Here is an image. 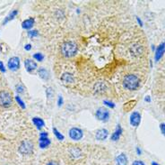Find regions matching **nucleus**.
Segmentation results:
<instances>
[{"instance_id": "f257e3e1", "label": "nucleus", "mask_w": 165, "mask_h": 165, "mask_svg": "<svg viewBox=\"0 0 165 165\" xmlns=\"http://www.w3.org/2000/svg\"><path fill=\"white\" fill-rule=\"evenodd\" d=\"M143 83L142 76L135 72H128L124 75L122 80V85L124 89L128 91H137L138 90Z\"/></svg>"}, {"instance_id": "f03ea898", "label": "nucleus", "mask_w": 165, "mask_h": 165, "mask_svg": "<svg viewBox=\"0 0 165 165\" xmlns=\"http://www.w3.org/2000/svg\"><path fill=\"white\" fill-rule=\"evenodd\" d=\"M61 53L66 58L73 57L77 53V45L72 41H67L61 45Z\"/></svg>"}, {"instance_id": "7ed1b4c3", "label": "nucleus", "mask_w": 165, "mask_h": 165, "mask_svg": "<svg viewBox=\"0 0 165 165\" xmlns=\"http://www.w3.org/2000/svg\"><path fill=\"white\" fill-rule=\"evenodd\" d=\"M13 104V97L10 92L7 90H0V107L7 108Z\"/></svg>"}, {"instance_id": "20e7f679", "label": "nucleus", "mask_w": 165, "mask_h": 165, "mask_svg": "<svg viewBox=\"0 0 165 165\" xmlns=\"http://www.w3.org/2000/svg\"><path fill=\"white\" fill-rule=\"evenodd\" d=\"M18 151L22 155H30L33 152V145L28 140H23L19 145Z\"/></svg>"}, {"instance_id": "39448f33", "label": "nucleus", "mask_w": 165, "mask_h": 165, "mask_svg": "<svg viewBox=\"0 0 165 165\" xmlns=\"http://www.w3.org/2000/svg\"><path fill=\"white\" fill-rule=\"evenodd\" d=\"M96 117L98 120L102 121V122H107L110 118V112L107 108L104 107H100L96 111Z\"/></svg>"}, {"instance_id": "423d86ee", "label": "nucleus", "mask_w": 165, "mask_h": 165, "mask_svg": "<svg viewBox=\"0 0 165 165\" xmlns=\"http://www.w3.org/2000/svg\"><path fill=\"white\" fill-rule=\"evenodd\" d=\"M8 69L12 71H16L20 68V59L18 57H12L7 62Z\"/></svg>"}, {"instance_id": "0eeeda50", "label": "nucleus", "mask_w": 165, "mask_h": 165, "mask_svg": "<svg viewBox=\"0 0 165 165\" xmlns=\"http://www.w3.org/2000/svg\"><path fill=\"white\" fill-rule=\"evenodd\" d=\"M82 131L80 128H77V127H72L70 130H69V136L71 139L75 140V141H78L80 139H82Z\"/></svg>"}, {"instance_id": "6e6552de", "label": "nucleus", "mask_w": 165, "mask_h": 165, "mask_svg": "<svg viewBox=\"0 0 165 165\" xmlns=\"http://www.w3.org/2000/svg\"><path fill=\"white\" fill-rule=\"evenodd\" d=\"M141 123V115L138 111H135L131 114L130 116V124L132 126L137 127Z\"/></svg>"}, {"instance_id": "1a4fd4ad", "label": "nucleus", "mask_w": 165, "mask_h": 165, "mask_svg": "<svg viewBox=\"0 0 165 165\" xmlns=\"http://www.w3.org/2000/svg\"><path fill=\"white\" fill-rule=\"evenodd\" d=\"M165 52V42H162L159 45L158 47L156 48V51H155V55H154V60L155 62H158L162 57L163 56Z\"/></svg>"}, {"instance_id": "9d476101", "label": "nucleus", "mask_w": 165, "mask_h": 165, "mask_svg": "<svg viewBox=\"0 0 165 165\" xmlns=\"http://www.w3.org/2000/svg\"><path fill=\"white\" fill-rule=\"evenodd\" d=\"M24 66H25L26 70L30 73H32V71H34L35 69H37V63L31 59H26L24 61Z\"/></svg>"}, {"instance_id": "9b49d317", "label": "nucleus", "mask_w": 165, "mask_h": 165, "mask_svg": "<svg viewBox=\"0 0 165 165\" xmlns=\"http://www.w3.org/2000/svg\"><path fill=\"white\" fill-rule=\"evenodd\" d=\"M108 135H109V132H108V130H107V129H104V128H102V129L97 130L95 137H96L97 140H99V141H103V140H105L106 138L108 137Z\"/></svg>"}, {"instance_id": "f8f14e48", "label": "nucleus", "mask_w": 165, "mask_h": 165, "mask_svg": "<svg viewBox=\"0 0 165 165\" xmlns=\"http://www.w3.org/2000/svg\"><path fill=\"white\" fill-rule=\"evenodd\" d=\"M122 127H121V125L120 124H118L117 127H116V129H115V131H114V133L111 135V137H110V139L113 141V142H116V141H118L119 138H120V136H121V135H122Z\"/></svg>"}, {"instance_id": "ddd939ff", "label": "nucleus", "mask_w": 165, "mask_h": 165, "mask_svg": "<svg viewBox=\"0 0 165 165\" xmlns=\"http://www.w3.org/2000/svg\"><path fill=\"white\" fill-rule=\"evenodd\" d=\"M51 141L48 136H40L39 139V145H40V148L41 149H45L47 148L48 145H50Z\"/></svg>"}, {"instance_id": "4468645a", "label": "nucleus", "mask_w": 165, "mask_h": 165, "mask_svg": "<svg viewBox=\"0 0 165 165\" xmlns=\"http://www.w3.org/2000/svg\"><path fill=\"white\" fill-rule=\"evenodd\" d=\"M128 156L125 153H120L116 157L117 165H128Z\"/></svg>"}, {"instance_id": "2eb2a0df", "label": "nucleus", "mask_w": 165, "mask_h": 165, "mask_svg": "<svg viewBox=\"0 0 165 165\" xmlns=\"http://www.w3.org/2000/svg\"><path fill=\"white\" fill-rule=\"evenodd\" d=\"M61 80L65 83H73L75 81V77L71 73L66 72L61 76Z\"/></svg>"}, {"instance_id": "dca6fc26", "label": "nucleus", "mask_w": 165, "mask_h": 165, "mask_svg": "<svg viewBox=\"0 0 165 165\" xmlns=\"http://www.w3.org/2000/svg\"><path fill=\"white\" fill-rule=\"evenodd\" d=\"M33 25H34V18L31 17V18L26 19L22 23V27L23 29H31L33 26Z\"/></svg>"}, {"instance_id": "f3484780", "label": "nucleus", "mask_w": 165, "mask_h": 165, "mask_svg": "<svg viewBox=\"0 0 165 165\" xmlns=\"http://www.w3.org/2000/svg\"><path fill=\"white\" fill-rule=\"evenodd\" d=\"M94 90L97 93H103L105 90H107V85H106V83L104 82L97 83L95 87H94Z\"/></svg>"}, {"instance_id": "a211bd4d", "label": "nucleus", "mask_w": 165, "mask_h": 165, "mask_svg": "<svg viewBox=\"0 0 165 165\" xmlns=\"http://www.w3.org/2000/svg\"><path fill=\"white\" fill-rule=\"evenodd\" d=\"M32 122H33L35 126H36L38 129H40V130H41L42 127H44V125H45L44 121H43L41 118H40V117H33V118H32Z\"/></svg>"}, {"instance_id": "6ab92c4d", "label": "nucleus", "mask_w": 165, "mask_h": 165, "mask_svg": "<svg viewBox=\"0 0 165 165\" xmlns=\"http://www.w3.org/2000/svg\"><path fill=\"white\" fill-rule=\"evenodd\" d=\"M18 14V11L17 10H13L10 14H8L7 15V17H6V19H5V21L3 22V25H6V24H7L9 21H11V20H13L14 19V17L16 16Z\"/></svg>"}, {"instance_id": "aec40b11", "label": "nucleus", "mask_w": 165, "mask_h": 165, "mask_svg": "<svg viewBox=\"0 0 165 165\" xmlns=\"http://www.w3.org/2000/svg\"><path fill=\"white\" fill-rule=\"evenodd\" d=\"M39 75L43 80H48V78H49L48 70L46 69H44V68H41V69H39Z\"/></svg>"}, {"instance_id": "412c9836", "label": "nucleus", "mask_w": 165, "mask_h": 165, "mask_svg": "<svg viewBox=\"0 0 165 165\" xmlns=\"http://www.w3.org/2000/svg\"><path fill=\"white\" fill-rule=\"evenodd\" d=\"M53 133H54V135H55V136L57 137V139H58V140H59V141H63V140L65 139L64 135H63L58 130L57 128H55V127L53 128Z\"/></svg>"}, {"instance_id": "4be33fe9", "label": "nucleus", "mask_w": 165, "mask_h": 165, "mask_svg": "<svg viewBox=\"0 0 165 165\" xmlns=\"http://www.w3.org/2000/svg\"><path fill=\"white\" fill-rule=\"evenodd\" d=\"M15 100H16V102L18 103V105L20 106L22 108V109H24L25 108V104H24V102L21 99V97L19 96H15Z\"/></svg>"}, {"instance_id": "5701e85b", "label": "nucleus", "mask_w": 165, "mask_h": 165, "mask_svg": "<svg viewBox=\"0 0 165 165\" xmlns=\"http://www.w3.org/2000/svg\"><path fill=\"white\" fill-rule=\"evenodd\" d=\"M33 58H34L36 61H38V62H42L43 59H44V55L42 54V53L38 52V53H35V54L33 55Z\"/></svg>"}, {"instance_id": "b1692460", "label": "nucleus", "mask_w": 165, "mask_h": 165, "mask_svg": "<svg viewBox=\"0 0 165 165\" xmlns=\"http://www.w3.org/2000/svg\"><path fill=\"white\" fill-rule=\"evenodd\" d=\"M38 35H39V33H38L37 30H30V31L28 32V35H29V37H31V38H34L36 36H38Z\"/></svg>"}, {"instance_id": "393cba45", "label": "nucleus", "mask_w": 165, "mask_h": 165, "mask_svg": "<svg viewBox=\"0 0 165 165\" xmlns=\"http://www.w3.org/2000/svg\"><path fill=\"white\" fill-rule=\"evenodd\" d=\"M103 104H104L105 106L109 107H111V108H114V107H115V104L110 102V101H108V100H104V101H103Z\"/></svg>"}, {"instance_id": "a878e982", "label": "nucleus", "mask_w": 165, "mask_h": 165, "mask_svg": "<svg viewBox=\"0 0 165 165\" xmlns=\"http://www.w3.org/2000/svg\"><path fill=\"white\" fill-rule=\"evenodd\" d=\"M15 89H16L17 93H22V92H23V90H24L23 86H22V85H20V84H19V85H16Z\"/></svg>"}, {"instance_id": "bb28decb", "label": "nucleus", "mask_w": 165, "mask_h": 165, "mask_svg": "<svg viewBox=\"0 0 165 165\" xmlns=\"http://www.w3.org/2000/svg\"><path fill=\"white\" fill-rule=\"evenodd\" d=\"M160 129H161L162 134V135L165 136V124L164 123H162V124H160Z\"/></svg>"}, {"instance_id": "cd10ccee", "label": "nucleus", "mask_w": 165, "mask_h": 165, "mask_svg": "<svg viewBox=\"0 0 165 165\" xmlns=\"http://www.w3.org/2000/svg\"><path fill=\"white\" fill-rule=\"evenodd\" d=\"M132 165H145V164H144V162H142V161H138V160H137V161L133 162V163H132Z\"/></svg>"}, {"instance_id": "c85d7f7f", "label": "nucleus", "mask_w": 165, "mask_h": 165, "mask_svg": "<svg viewBox=\"0 0 165 165\" xmlns=\"http://www.w3.org/2000/svg\"><path fill=\"white\" fill-rule=\"evenodd\" d=\"M62 104H63V97H62V96H58V106L60 107V106H62Z\"/></svg>"}, {"instance_id": "c756f323", "label": "nucleus", "mask_w": 165, "mask_h": 165, "mask_svg": "<svg viewBox=\"0 0 165 165\" xmlns=\"http://www.w3.org/2000/svg\"><path fill=\"white\" fill-rule=\"evenodd\" d=\"M0 70L2 72H6V68H5V65L2 62H0Z\"/></svg>"}, {"instance_id": "7c9ffc66", "label": "nucleus", "mask_w": 165, "mask_h": 165, "mask_svg": "<svg viewBox=\"0 0 165 165\" xmlns=\"http://www.w3.org/2000/svg\"><path fill=\"white\" fill-rule=\"evenodd\" d=\"M46 165H59V163L58 162H55V161H49L48 162L46 163Z\"/></svg>"}, {"instance_id": "2f4dec72", "label": "nucleus", "mask_w": 165, "mask_h": 165, "mask_svg": "<svg viewBox=\"0 0 165 165\" xmlns=\"http://www.w3.org/2000/svg\"><path fill=\"white\" fill-rule=\"evenodd\" d=\"M24 49H25L26 51H30V50L32 49V45H31V44H26V45L24 46Z\"/></svg>"}, {"instance_id": "473e14b6", "label": "nucleus", "mask_w": 165, "mask_h": 165, "mask_svg": "<svg viewBox=\"0 0 165 165\" xmlns=\"http://www.w3.org/2000/svg\"><path fill=\"white\" fill-rule=\"evenodd\" d=\"M137 153H138V155H141L142 154V150L139 147H137Z\"/></svg>"}, {"instance_id": "72a5a7b5", "label": "nucleus", "mask_w": 165, "mask_h": 165, "mask_svg": "<svg viewBox=\"0 0 165 165\" xmlns=\"http://www.w3.org/2000/svg\"><path fill=\"white\" fill-rule=\"evenodd\" d=\"M144 101H146V102H151V97L149 96H145V98H144Z\"/></svg>"}, {"instance_id": "f704fd0d", "label": "nucleus", "mask_w": 165, "mask_h": 165, "mask_svg": "<svg viewBox=\"0 0 165 165\" xmlns=\"http://www.w3.org/2000/svg\"><path fill=\"white\" fill-rule=\"evenodd\" d=\"M137 21H138V23L142 26L143 25V22H142V20L141 19H139V17H137Z\"/></svg>"}, {"instance_id": "c9c22d12", "label": "nucleus", "mask_w": 165, "mask_h": 165, "mask_svg": "<svg viewBox=\"0 0 165 165\" xmlns=\"http://www.w3.org/2000/svg\"><path fill=\"white\" fill-rule=\"evenodd\" d=\"M151 165H160L159 163H157V162H152Z\"/></svg>"}, {"instance_id": "e433bc0d", "label": "nucleus", "mask_w": 165, "mask_h": 165, "mask_svg": "<svg viewBox=\"0 0 165 165\" xmlns=\"http://www.w3.org/2000/svg\"><path fill=\"white\" fill-rule=\"evenodd\" d=\"M164 115H165V108H164Z\"/></svg>"}]
</instances>
